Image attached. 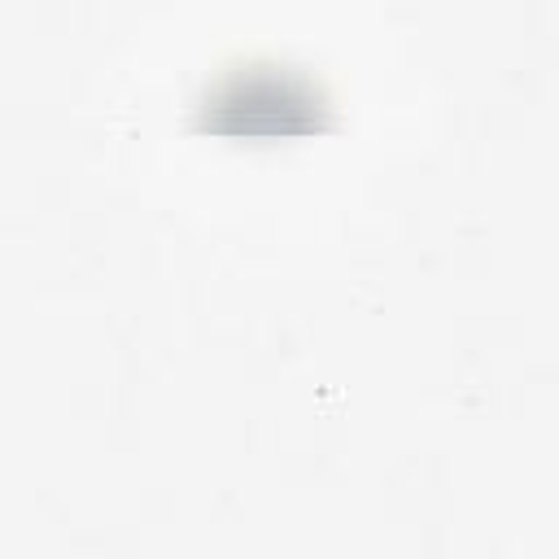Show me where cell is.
Wrapping results in <instances>:
<instances>
[{
  "label": "cell",
  "mask_w": 559,
  "mask_h": 559,
  "mask_svg": "<svg viewBox=\"0 0 559 559\" xmlns=\"http://www.w3.org/2000/svg\"><path fill=\"white\" fill-rule=\"evenodd\" d=\"M192 118L201 131L223 140H301L332 127V96L297 61L245 57L201 87Z\"/></svg>",
  "instance_id": "obj_1"
}]
</instances>
